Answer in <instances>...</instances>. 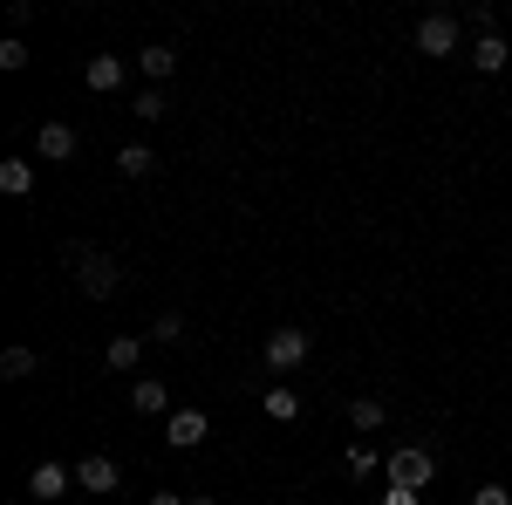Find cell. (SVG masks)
<instances>
[{"label": "cell", "instance_id": "603a6c76", "mask_svg": "<svg viewBox=\"0 0 512 505\" xmlns=\"http://www.w3.org/2000/svg\"><path fill=\"white\" fill-rule=\"evenodd\" d=\"M472 505H512V485H478Z\"/></svg>", "mask_w": 512, "mask_h": 505}, {"label": "cell", "instance_id": "7a4b0ae2", "mask_svg": "<svg viewBox=\"0 0 512 505\" xmlns=\"http://www.w3.org/2000/svg\"><path fill=\"white\" fill-rule=\"evenodd\" d=\"M69 260H76V287L89 294V301L117 294V260H110V253H89V246H69Z\"/></svg>", "mask_w": 512, "mask_h": 505}, {"label": "cell", "instance_id": "52a82bcc", "mask_svg": "<svg viewBox=\"0 0 512 505\" xmlns=\"http://www.w3.org/2000/svg\"><path fill=\"white\" fill-rule=\"evenodd\" d=\"M35 151L48 157V164H69V157H76V130H69V123H41V130H35Z\"/></svg>", "mask_w": 512, "mask_h": 505}, {"label": "cell", "instance_id": "e0dca14e", "mask_svg": "<svg viewBox=\"0 0 512 505\" xmlns=\"http://www.w3.org/2000/svg\"><path fill=\"white\" fill-rule=\"evenodd\" d=\"M117 171H123V178H151V171H158V157L144 151V144H123V151H117Z\"/></svg>", "mask_w": 512, "mask_h": 505}, {"label": "cell", "instance_id": "cb8c5ba5", "mask_svg": "<svg viewBox=\"0 0 512 505\" xmlns=\"http://www.w3.org/2000/svg\"><path fill=\"white\" fill-rule=\"evenodd\" d=\"M383 505H424V492H396V485H390V492H383Z\"/></svg>", "mask_w": 512, "mask_h": 505}, {"label": "cell", "instance_id": "5b68a950", "mask_svg": "<svg viewBox=\"0 0 512 505\" xmlns=\"http://www.w3.org/2000/svg\"><path fill=\"white\" fill-rule=\"evenodd\" d=\"M164 444H171V451H198V444H205V410H171Z\"/></svg>", "mask_w": 512, "mask_h": 505}, {"label": "cell", "instance_id": "9c48e42d", "mask_svg": "<svg viewBox=\"0 0 512 505\" xmlns=\"http://www.w3.org/2000/svg\"><path fill=\"white\" fill-rule=\"evenodd\" d=\"M69 478H76L69 465H55V458H41V465L28 471V492H35V499H62V492H69Z\"/></svg>", "mask_w": 512, "mask_h": 505}, {"label": "cell", "instance_id": "ac0fdd59", "mask_svg": "<svg viewBox=\"0 0 512 505\" xmlns=\"http://www.w3.org/2000/svg\"><path fill=\"white\" fill-rule=\"evenodd\" d=\"M0 376H7V383L35 376V349H7V355H0Z\"/></svg>", "mask_w": 512, "mask_h": 505}, {"label": "cell", "instance_id": "7c38bea8", "mask_svg": "<svg viewBox=\"0 0 512 505\" xmlns=\"http://www.w3.org/2000/svg\"><path fill=\"white\" fill-rule=\"evenodd\" d=\"M0 192L28 198V192H35V164H28V157H7V164H0Z\"/></svg>", "mask_w": 512, "mask_h": 505}, {"label": "cell", "instance_id": "8992f818", "mask_svg": "<svg viewBox=\"0 0 512 505\" xmlns=\"http://www.w3.org/2000/svg\"><path fill=\"white\" fill-rule=\"evenodd\" d=\"M117 478H123L117 458H103V451H89V458L76 465V485H82V492H117Z\"/></svg>", "mask_w": 512, "mask_h": 505}, {"label": "cell", "instance_id": "8fae6325", "mask_svg": "<svg viewBox=\"0 0 512 505\" xmlns=\"http://www.w3.org/2000/svg\"><path fill=\"white\" fill-rule=\"evenodd\" d=\"M137 69H144V82H151V89H158V82L171 76V69H178V48H164V41H151V48H144V55H137Z\"/></svg>", "mask_w": 512, "mask_h": 505}, {"label": "cell", "instance_id": "277c9868", "mask_svg": "<svg viewBox=\"0 0 512 505\" xmlns=\"http://www.w3.org/2000/svg\"><path fill=\"white\" fill-rule=\"evenodd\" d=\"M458 35H465L458 14H424V21H417V55H451Z\"/></svg>", "mask_w": 512, "mask_h": 505}, {"label": "cell", "instance_id": "ba28073f", "mask_svg": "<svg viewBox=\"0 0 512 505\" xmlns=\"http://www.w3.org/2000/svg\"><path fill=\"white\" fill-rule=\"evenodd\" d=\"M82 82H89L96 96H117L123 89V62L117 55H89V62H82Z\"/></svg>", "mask_w": 512, "mask_h": 505}, {"label": "cell", "instance_id": "9a60e30c", "mask_svg": "<svg viewBox=\"0 0 512 505\" xmlns=\"http://www.w3.org/2000/svg\"><path fill=\"white\" fill-rule=\"evenodd\" d=\"M137 355H144V335H117V342L103 349V362H110L117 376H130V369H137Z\"/></svg>", "mask_w": 512, "mask_h": 505}, {"label": "cell", "instance_id": "6da1fadb", "mask_svg": "<svg viewBox=\"0 0 512 505\" xmlns=\"http://www.w3.org/2000/svg\"><path fill=\"white\" fill-rule=\"evenodd\" d=\"M315 355V328H274L267 342H260V362L274 369V376H287V369H301Z\"/></svg>", "mask_w": 512, "mask_h": 505}, {"label": "cell", "instance_id": "ffe728a7", "mask_svg": "<svg viewBox=\"0 0 512 505\" xmlns=\"http://www.w3.org/2000/svg\"><path fill=\"white\" fill-rule=\"evenodd\" d=\"M164 110H171V103H164L158 89H144V96H137V103H130V117H144V123H158Z\"/></svg>", "mask_w": 512, "mask_h": 505}, {"label": "cell", "instance_id": "d6986e66", "mask_svg": "<svg viewBox=\"0 0 512 505\" xmlns=\"http://www.w3.org/2000/svg\"><path fill=\"white\" fill-rule=\"evenodd\" d=\"M151 342H164V349L185 342V314H158V321H151Z\"/></svg>", "mask_w": 512, "mask_h": 505}, {"label": "cell", "instance_id": "5bb4252c", "mask_svg": "<svg viewBox=\"0 0 512 505\" xmlns=\"http://www.w3.org/2000/svg\"><path fill=\"white\" fill-rule=\"evenodd\" d=\"M349 424L362 430V437H369V430H383V424H390V410H383V396H355V403H349Z\"/></svg>", "mask_w": 512, "mask_h": 505}, {"label": "cell", "instance_id": "2e32d148", "mask_svg": "<svg viewBox=\"0 0 512 505\" xmlns=\"http://www.w3.org/2000/svg\"><path fill=\"white\" fill-rule=\"evenodd\" d=\"M260 403H267V417H274V424H294V417H301V396H294L287 383H274Z\"/></svg>", "mask_w": 512, "mask_h": 505}, {"label": "cell", "instance_id": "4fadbf2b", "mask_svg": "<svg viewBox=\"0 0 512 505\" xmlns=\"http://www.w3.org/2000/svg\"><path fill=\"white\" fill-rule=\"evenodd\" d=\"M472 62H478V76H499V69H506V62H512V48H506V41H499V35H478Z\"/></svg>", "mask_w": 512, "mask_h": 505}, {"label": "cell", "instance_id": "30bf717a", "mask_svg": "<svg viewBox=\"0 0 512 505\" xmlns=\"http://www.w3.org/2000/svg\"><path fill=\"white\" fill-rule=\"evenodd\" d=\"M130 410H137V417H164V410H171V389H164L158 376L130 383Z\"/></svg>", "mask_w": 512, "mask_h": 505}, {"label": "cell", "instance_id": "3957f363", "mask_svg": "<svg viewBox=\"0 0 512 505\" xmlns=\"http://www.w3.org/2000/svg\"><path fill=\"white\" fill-rule=\"evenodd\" d=\"M437 478V458L424 451V444H403V451H390V485L396 492H424Z\"/></svg>", "mask_w": 512, "mask_h": 505}, {"label": "cell", "instance_id": "44dd1931", "mask_svg": "<svg viewBox=\"0 0 512 505\" xmlns=\"http://www.w3.org/2000/svg\"><path fill=\"white\" fill-rule=\"evenodd\" d=\"M0 69H28V41H21V35L0 41Z\"/></svg>", "mask_w": 512, "mask_h": 505}, {"label": "cell", "instance_id": "d4e9b609", "mask_svg": "<svg viewBox=\"0 0 512 505\" xmlns=\"http://www.w3.org/2000/svg\"><path fill=\"white\" fill-rule=\"evenodd\" d=\"M151 505H192V499H178V492H151Z\"/></svg>", "mask_w": 512, "mask_h": 505}, {"label": "cell", "instance_id": "7402d4cb", "mask_svg": "<svg viewBox=\"0 0 512 505\" xmlns=\"http://www.w3.org/2000/svg\"><path fill=\"white\" fill-rule=\"evenodd\" d=\"M342 465H349L355 478H369V471H376V451H369V444H349V458H342Z\"/></svg>", "mask_w": 512, "mask_h": 505}, {"label": "cell", "instance_id": "484cf974", "mask_svg": "<svg viewBox=\"0 0 512 505\" xmlns=\"http://www.w3.org/2000/svg\"><path fill=\"white\" fill-rule=\"evenodd\" d=\"M192 505H219V499H212V492H198V499H192Z\"/></svg>", "mask_w": 512, "mask_h": 505}]
</instances>
